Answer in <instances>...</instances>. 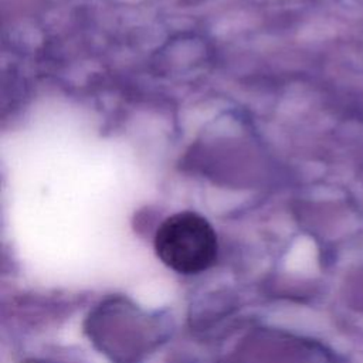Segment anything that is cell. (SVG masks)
<instances>
[{
	"label": "cell",
	"mask_w": 363,
	"mask_h": 363,
	"mask_svg": "<svg viewBox=\"0 0 363 363\" xmlns=\"http://www.w3.org/2000/svg\"><path fill=\"white\" fill-rule=\"evenodd\" d=\"M153 245L157 258L183 275L208 269L218 254L213 225L194 211H179L164 218L155 233Z\"/></svg>",
	"instance_id": "cell-1"
}]
</instances>
